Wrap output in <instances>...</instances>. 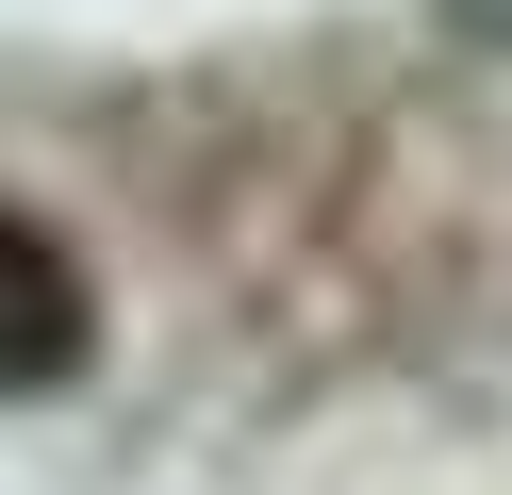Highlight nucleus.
I'll list each match as a JSON object with an SVG mask.
<instances>
[{
	"mask_svg": "<svg viewBox=\"0 0 512 495\" xmlns=\"http://www.w3.org/2000/svg\"><path fill=\"white\" fill-rule=\"evenodd\" d=\"M83 330H100V314H83V264L0 198V396H50L83 363Z\"/></svg>",
	"mask_w": 512,
	"mask_h": 495,
	"instance_id": "1",
	"label": "nucleus"
}]
</instances>
